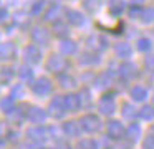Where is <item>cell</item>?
Listing matches in <instances>:
<instances>
[{
  "label": "cell",
  "instance_id": "cell-1",
  "mask_svg": "<svg viewBox=\"0 0 154 149\" xmlns=\"http://www.w3.org/2000/svg\"><path fill=\"white\" fill-rule=\"evenodd\" d=\"M80 123H81L83 131L90 132V134H94V132H98L101 128H103V121H101V118L98 114H94V113H86L85 116H81Z\"/></svg>",
  "mask_w": 154,
  "mask_h": 149
},
{
  "label": "cell",
  "instance_id": "cell-2",
  "mask_svg": "<svg viewBox=\"0 0 154 149\" xmlns=\"http://www.w3.org/2000/svg\"><path fill=\"white\" fill-rule=\"evenodd\" d=\"M47 118H48V113L45 111L43 108L35 106V104H28L27 106L25 119H27L28 123H32V124H35V126H40V124H43V123L47 121Z\"/></svg>",
  "mask_w": 154,
  "mask_h": 149
},
{
  "label": "cell",
  "instance_id": "cell-3",
  "mask_svg": "<svg viewBox=\"0 0 154 149\" xmlns=\"http://www.w3.org/2000/svg\"><path fill=\"white\" fill-rule=\"evenodd\" d=\"M106 134L113 141H121L126 138V128L119 119H109L106 123Z\"/></svg>",
  "mask_w": 154,
  "mask_h": 149
},
{
  "label": "cell",
  "instance_id": "cell-4",
  "mask_svg": "<svg viewBox=\"0 0 154 149\" xmlns=\"http://www.w3.org/2000/svg\"><path fill=\"white\" fill-rule=\"evenodd\" d=\"M25 136H27V139L32 141L33 144H43V142L50 138V132H48V128H45V126L40 124V126H32V128H28L27 132H25Z\"/></svg>",
  "mask_w": 154,
  "mask_h": 149
},
{
  "label": "cell",
  "instance_id": "cell-5",
  "mask_svg": "<svg viewBox=\"0 0 154 149\" xmlns=\"http://www.w3.org/2000/svg\"><path fill=\"white\" fill-rule=\"evenodd\" d=\"M98 111L104 116H111L116 111V101H114V91L104 93L98 101Z\"/></svg>",
  "mask_w": 154,
  "mask_h": 149
},
{
  "label": "cell",
  "instance_id": "cell-6",
  "mask_svg": "<svg viewBox=\"0 0 154 149\" xmlns=\"http://www.w3.org/2000/svg\"><path fill=\"white\" fill-rule=\"evenodd\" d=\"M45 68H47V71H51V73L60 75V73H63L65 70L68 68V61H66V58H63L61 55H55V53H51V55L48 56L47 63H45Z\"/></svg>",
  "mask_w": 154,
  "mask_h": 149
},
{
  "label": "cell",
  "instance_id": "cell-7",
  "mask_svg": "<svg viewBox=\"0 0 154 149\" xmlns=\"http://www.w3.org/2000/svg\"><path fill=\"white\" fill-rule=\"evenodd\" d=\"M48 116L55 119H61L65 114H66V108H65V103H63V96H55L50 103H48V109H47Z\"/></svg>",
  "mask_w": 154,
  "mask_h": 149
},
{
  "label": "cell",
  "instance_id": "cell-8",
  "mask_svg": "<svg viewBox=\"0 0 154 149\" xmlns=\"http://www.w3.org/2000/svg\"><path fill=\"white\" fill-rule=\"evenodd\" d=\"M51 89H53V83H51V79L47 78V76H40V78L35 79L33 85H32V91L37 96H47L51 93Z\"/></svg>",
  "mask_w": 154,
  "mask_h": 149
},
{
  "label": "cell",
  "instance_id": "cell-9",
  "mask_svg": "<svg viewBox=\"0 0 154 149\" xmlns=\"http://www.w3.org/2000/svg\"><path fill=\"white\" fill-rule=\"evenodd\" d=\"M30 38L33 43H37L38 46H47L51 40V35L45 26H33L30 32Z\"/></svg>",
  "mask_w": 154,
  "mask_h": 149
},
{
  "label": "cell",
  "instance_id": "cell-10",
  "mask_svg": "<svg viewBox=\"0 0 154 149\" xmlns=\"http://www.w3.org/2000/svg\"><path fill=\"white\" fill-rule=\"evenodd\" d=\"M61 131L68 138H80L81 132H83V128H81L80 121H76V119H68V121H65L61 124Z\"/></svg>",
  "mask_w": 154,
  "mask_h": 149
},
{
  "label": "cell",
  "instance_id": "cell-11",
  "mask_svg": "<svg viewBox=\"0 0 154 149\" xmlns=\"http://www.w3.org/2000/svg\"><path fill=\"white\" fill-rule=\"evenodd\" d=\"M86 45H88V48L91 50V51H94V53H98V51H103V50H106L108 48V40L104 38V36H101V35H90L86 38Z\"/></svg>",
  "mask_w": 154,
  "mask_h": 149
},
{
  "label": "cell",
  "instance_id": "cell-12",
  "mask_svg": "<svg viewBox=\"0 0 154 149\" xmlns=\"http://www.w3.org/2000/svg\"><path fill=\"white\" fill-rule=\"evenodd\" d=\"M23 58L27 63H32V65H37V63L42 61V50L38 45H28L25 46L23 50Z\"/></svg>",
  "mask_w": 154,
  "mask_h": 149
},
{
  "label": "cell",
  "instance_id": "cell-13",
  "mask_svg": "<svg viewBox=\"0 0 154 149\" xmlns=\"http://www.w3.org/2000/svg\"><path fill=\"white\" fill-rule=\"evenodd\" d=\"M17 56V46L12 42L0 43V61H10Z\"/></svg>",
  "mask_w": 154,
  "mask_h": 149
},
{
  "label": "cell",
  "instance_id": "cell-14",
  "mask_svg": "<svg viewBox=\"0 0 154 149\" xmlns=\"http://www.w3.org/2000/svg\"><path fill=\"white\" fill-rule=\"evenodd\" d=\"M118 75L123 79H131L134 76H137V66L131 61H124L123 65L118 68Z\"/></svg>",
  "mask_w": 154,
  "mask_h": 149
},
{
  "label": "cell",
  "instance_id": "cell-15",
  "mask_svg": "<svg viewBox=\"0 0 154 149\" xmlns=\"http://www.w3.org/2000/svg\"><path fill=\"white\" fill-rule=\"evenodd\" d=\"M63 103H65V108H66L68 113H75L81 108V103H80V96L75 95V93H68V95L63 96Z\"/></svg>",
  "mask_w": 154,
  "mask_h": 149
},
{
  "label": "cell",
  "instance_id": "cell-16",
  "mask_svg": "<svg viewBox=\"0 0 154 149\" xmlns=\"http://www.w3.org/2000/svg\"><path fill=\"white\" fill-rule=\"evenodd\" d=\"M65 15H66V22L73 26H81L85 23V15L81 12H78V10L68 8L66 12H65Z\"/></svg>",
  "mask_w": 154,
  "mask_h": 149
},
{
  "label": "cell",
  "instance_id": "cell-17",
  "mask_svg": "<svg viewBox=\"0 0 154 149\" xmlns=\"http://www.w3.org/2000/svg\"><path fill=\"white\" fill-rule=\"evenodd\" d=\"M60 51L63 53L65 56H71L78 51V45L75 40L71 38H65V40H60Z\"/></svg>",
  "mask_w": 154,
  "mask_h": 149
},
{
  "label": "cell",
  "instance_id": "cell-18",
  "mask_svg": "<svg viewBox=\"0 0 154 149\" xmlns=\"http://www.w3.org/2000/svg\"><path fill=\"white\" fill-rule=\"evenodd\" d=\"M80 65H85V66H94V65H98V63L101 61V58H100V55L98 53H94V51H85V53H81V56H80Z\"/></svg>",
  "mask_w": 154,
  "mask_h": 149
},
{
  "label": "cell",
  "instance_id": "cell-19",
  "mask_svg": "<svg viewBox=\"0 0 154 149\" xmlns=\"http://www.w3.org/2000/svg\"><path fill=\"white\" fill-rule=\"evenodd\" d=\"M121 114H123L124 119L133 121L134 118H137V116H139V109H136V106H134L133 103L124 101L123 104H121Z\"/></svg>",
  "mask_w": 154,
  "mask_h": 149
},
{
  "label": "cell",
  "instance_id": "cell-20",
  "mask_svg": "<svg viewBox=\"0 0 154 149\" xmlns=\"http://www.w3.org/2000/svg\"><path fill=\"white\" fill-rule=\"evenodd\" d=\"M57 79H58V85L61 88H75L76 86V78L68 71H63L60 75H57Z\"/></svg>",
  "mask_w": 154,
  "mask_h": 149
},
{
  "label": "cell",
  "instance_id": "cell-21",
  "mask_svg": "<svg viewBox=\"0 0 154 149\" xmlns=\"http://www.w3.org/2000/svg\"><path fill=\"white\" fill-rule=\"evenodd\" d=\"M25 114H27V106H25V104H17L7 116H8L10 121H14L15 124H18L22 119H25Z\"/></svg>",
  "mask_w": 154,
  "mask_h": 149
},
{
  "label": "cell",
  "instance_id": "cell-22",
  "mask_svg": "<svg viewBox=\"0 0 154 149\" xmlns=\"http://www.w3.org/2000/svg\"><path fill=\"white\" fill-rule=\"evenodd\" d=\"M124 10H126L124 0H109V3H108V12L113 17H119Z\"/></svg>",
  "mask_w": 154,
  "mask_h": 149
},
{
  "label": "cell",
  "instance_id": "cell-23",
  "mask_svg": "<svg viewBox=\"0 0 154 149\" xmlns=\"http://www.w3.org/2000/svg\"><path fill=\"white\" fill-rule=\"evenodd\" d=\"M129 96L133 98V101H144L147 98V89L143 85H134L129 89Z\"/></svg>",
  "mask_w": 154,
  "mask_h": 149
},
{
  "label": "cell",
  "instance_id": "cell-24",
  "mask_svg": "<svg viewBox=\"0 0 154 149\" xmlns=\"http://www.w3.org/2000/svg\"><path fill=\"white\" fill-rule=\"evenodd\" d=\"M139 138H141V126L137 124V123L133 121L126 128V139H128V141H131V142H136Z\"/></svg>",
  "mask_w": 154,
  "mask_h": 149
},
{
  "label": "cell",
  "instance_id": "cell-25",
  "mask_svg": "<svg viewBox=\"0 0 154 149\" xmlns=\"http://www.w3.org/2000/svg\"><path fill=\"white\" fill-rule=\"evenodd\" d=\"M60 5H57V3H51V5H48L47 12H45L43 15V20L45 22H53L55 23V18H60Z\"/></svg>",
  "mask_w": 154,
  "mask_h": 149
},
{
  "label": "cell",
  "instance_id": "cell-26",
  "mask_svg": "<svg viewBox=\"0 0 154 149\" xmlns=\"http://www.w3.org/2000/svg\"><path fill=\"white\" fill-rule=\"evenodd\" d=\"M53 33H55V36H58L61 40L68 38V25L65 22H61V20H57L53 23Z\"/></svg>",
  "mask_w": 154,
  "mask_h": 149
},
{
  "label": "cell",
  "instance_id": "cell-27",
  "mask_svg": "<svg viewBox=\"0 0 154 149\" xmlns=\"http://www.w3.org/2000/svg\"><path fill=\"white\" fill-rule=\"evenodd\" d=\"M80 96V103H81V108L85 109H90L93 106V99H91V91L88 88H81V91L78 93Z\"/></svg>",
  "mask_w": 154,
  "mask_h": 149
},
{
  "label": "cell",
  "instance_id": "cell-28",
  "mask_svg": "<svg viewBox=\"0 0 154 149\" xmlns=\"http://www.w3.org/2000/svg\"><path fill=\"white\" fill-rule=\"evenodd\" d=\"M15 76V70L8 66H0V85H8Z\"/></svg>",
  "mask_w": 154,
  "mask_h": 149
},
{
  "label": "cell",
  "instance_id": "cell-29",
  "mask_svg": "<svg viewBox=\"0 0 154 149\" xmlns=\"http://www.w3.org/2000/svg\"><path fill=\"white\" fill-rule=\"evenodd\" d=\"M75 149H98V141L93 138H81L78 139Z\"/></svg>",
  "mask_w": 154,
  "mask_h": 149
},
{
  "label": "cell",
  "instance_id": "cell-30",
  "mask_svg": "<svg viewBox=\"0 0 154 149\" xmlns=\"http://www.w3.org/2000/svg\"><path fill=\"white\" fill-rule=\"evenodd\" d=\"M114 51H116V55L119 58H129L133 55V48H131L129 43H118L114 46Z\"/></svg>",
  "mask_w": 154,
  "mask_h": 149
},
{
  "label": "cell",
  "instance_id": "cell-31",
  "mask_svg": "<svg viewBox=\"0 0 154 149\" xmlns=\"http://www.w3.org/2000/svg\"><path fill=\"white\" fill-rule=\"evenodd\" d=\"M136 48H137V51H141V53H147L152 48V42H151V38H147V36H141L136 42Z\"/></svg>",
  "mask_w": 154,
  "mask_h": 149
},
{
  "label": "cell",
  "instance_id": "cell-32",
  "mask_svg": "<svg viewBox=\"0 0 154 149\" xmlns=\"http://www.w3.org/2000/svg\"><path fill=\"white\" fill-rule=\"evenodd\" d=\"M139 118L143 121H154V106L152 104H144L139 109Z\"/></svg>",
  "mask_w": 154,
  "mask_h": 149
},
{
  "label": "cell",
  "instance_id": "cell-33",
  "mask_svg": "<svg viewBox=\"0 0 154 149\" xmlns=\"http://www.w3.org/2000/svg\"><path fill=\"white\" fill-rule=\"evenodd\" d=\"M17 75L20 76L23 81H33V70L30 68V66H27V65H22L20 68H18V71H17Z\"/></svg>",
  "mask_w": 154,
  "mask_h": 149
},
{
  "label": "cell",
  "instance_id": "cell-34",
  "mask_svg": "<svg viewBox=\"0 0 154 149\" xmlns=\"http://www.w3.org/2000/svg\"><path fill=\"white\" fill-rule=\"evenodd\" d=\"M15 106H17V104H15V99L10 98V96H5V98L0 99V109H2L5 114H8V113H10Z\"/></svg>",
  "mask_w": 154,
  "mask_h": 149
},
{
  "label": "cell",
  "instance_id": "cell-35",
  "mask_svg": "<svg viewBox=\"0 0 154 149\" xmlns=\"http://www.w3.org/2000/svg\"><path fill=\"white\" fill-rule=\"evenodd\" d=\"M139 20L143 23H146V25H147V23H151V22H154V7H151V5L144 7Z\"/></svg>",
  "mask_w": 154,
  "mask_h": 149
},
{
  "label": "cell",
  "instance_id": "cell-36",
  "mask_svg": "<svg viewBox=\"0 0 154 149\" xmlns=\"http://www.w3.org/2000/svg\"><path fill=\"white\" fill-rule=\"evenodd\" d=\"M98 26H100V28H103V30H106V32H109V33L119 35V33H123V30H124V22H123V20H118L116 25H113V26H103L101 23H98Z\"/></svg>",
  "mask_w": 154,
  "mask_h": 149
},
{
  "label": "cell",
  "instance_id": "cell-37",
  "mask_svg": "<svg viewBox=\"0 0 154 149\" xmlns=\"http://www.w3.org/2000/svg\"><path fill=\"white\" fill-rule=\"evenodd\" d=\"M45 10V0H35L30 5V15L32 17H38L42 15V12Z\"/></svg>",
  "mask_w": 154,
  "mask_h": 149
},
{
  "label": "cell",
  "instance_id": "cell-38",
  "mask_svg": "<svg viewBox=\"0 0 154 149\" xmlns=\"http://www.w3.org/2000/svg\"><path fill=\"white\" fill-rule=\"evenodd\" d=\"M83 7H85V10H86V12L94 13V12H98V10H100L101 0H83Z\"/></svg>",
  "mask_w": 154,
  "mask_h": 149
},
{
  "label": "cell",
  "instance_id": "cell-39",
  "mask_svg": "<svg viewBox=\"0 0 154 149\" xmlns=\"http://www.w3.org/2000/svg\"><path fill=\"white\" fill-rule=\"evenodd\" d=\"M143 8L144 7H139V5H129V8H128V15H129L131 18H141Z\"/></svg>",
  "mask_w": 154,
  "mask_h": 149
},
{
  "label": "cell",
  "instance_id": "cell-40",
  "mask_svg": "<svg viewBox=\"0 0 154 149\" xmlns=\"http://www.w3.org/2000/svg\"><path fill=\"white\" fill-rule=\"evenodd\" d=\"M23 93H25L23 85H15V88L12 89L10 98H14V99H17V98H23Z\"/></svg>",
  "mask_w": 154,
  "mask_h": 149
},
{
  "label": "cell",
  "instance_id": "cell-41",
  "mask_svg": "<svg viewBox=\"0 0 154 149\" xmlns=\"http://www.w3.org/2000/svg\"><path fill=\"white\" fill-rule=\"evenodd\" d=\"M5 138H7L8 142H17L18 138H20V132H18V131H14V129H8L7 134H5Z\"/></svg>",
  "mask_w": 154,
  "mask_h": 149
},
{
  "label": "cell",
  "instance_id": "cell-42",
  "mask_svg": "<svg viewBox=\"0 0 154 149\" xmlns=\"http://www.w3.org/2000/svg\"><path fill=\"white\" fill-rule=\"evenodd\" d=\"M143 149H154V134H149L143 139Z\"/></svg>",
  "mask_w": 154,
  "mask_h": 149
},
{
  "label": "cell",
  "instance_id": "cell-43",
  "mask_svg": "<svg viewBox=\"0 0 154 149\" xmlns=\"http://www.w3.org/2000/svg\"><path fill=\"white\" fill-rule=\"evenodd\" d=\"M131 147H133V142L124 138V139H121V141H118V146L113 149H131Z\"/></svg>",
  "mask_w": 154,
  "mask_h": 149
},
{
  "label": "cell",
  "instance_id": "cell-44",
  "mask_svg": "<svg viewBox=\"0 0 154 149\" xmlns=\"http://www.w3.org/2000/svg\"><path fill=\"white\" fill-rule=\"evenodd\" d=\"M53 149H73V147H71V144L66 141V139H60V141L55 142V147Z\"/></svg>",
  "mask_w": 154,
  "mask_h": 149
},
{
  "label": "cell",
  "instance_id": "cell-45",
  "mask_svg": "<svg viewBox=\"0 0 154 149\" xmlns=\"http://www.w3.org/2000/svg\"><path fill=\"white\" fill-rule=\"evenodd\" d=\"M144 65H146V68L149 70V71H152V73H154V55L147 56V58L144 60Z\"/></svg>",
  "mask_w": 154,
  "mask_h": 149
},
{
  "label": "cell",
  "instance_id": "cell-46",
  "mask_svg": "<svg viewBox=\"0 0 154 149\" xmlns=\"http://www.w3.org/2000/svg\"><path fill=\"white\" fill-rule=\"evenodd\" d=\"M18 149H38V147H35V144L32 141L25 139L23 142H20V144H18Z\"/></svg>",
  "mask_w": 154,
  "mask_h": 149
},
{
  "label": "cell",
  "instance_id": "cell-47",
  "mask_svg": "<svg viewBox=\"0 0 154 149\" xmlns=\"http://www.w3.org/2000/svg\"><path fill=\"white\" fill-rule=\"evenodd\" d=\"M8 18V10L5 7H0V22H5Z\"/></svg>",
  "mask_w": 154,
  "mask_h": 149
},
{
  "label": "cell",
  "instance_id": "cell-48",
  "mask_svg": "<svg viewBox=\"0 0 154 149\" xmlns=\"http://www.w3.org/2000/svg\"><path fill=\"white\" fill-rule=\"evenodd\" d=\"M7 146H8L7 138L5 136H0V149H7Z\"/></svg>",
  "mask_w": 154,
  "mask_h": 149
},
{
  "label": "cell",
  "instance_id": "cell-49",
  "mask_svg": "<svg viewBox=\"0 0 154 149\" xmlns=\"http://www.w3.org/2000/svg\"><path fill=\"white\" fill-rule=\"evenodd\" d=\"M151 134H154V124L151 126Z\"/></svg>",
  "mask_w": 154,
  "mask_h": 149
},
{
  "label": "cell",
  "instance_id": "cell-50",
  "mask_svg": "<svg viewBox=\"0 0 154 149\" xmlns=\"http://www.w3.org/2000/svg\"><path fill=\"white\" fill-rule=\"evenodd\" d=\"M38 149H50V147H47V146H42V147H38Z\"/></svg>",
  "mask_w": 154,
  "mask_h": 149
},
{
  "label": "cell",
  "instance_id": "cell-51",
  "mask_svg": "<svg viewBox=\"0 0 154 149\" xmlns=\"http://www.w3.org/2000/svg\"><path fill=\"white\" fill-rule=\"evenodd\" d=\"M152 106H154V96H152Z\"/></svg>",
  "mask_w": 154,
  "mask_h": 149
},
{
  "label": "cell",
  "instance_id": "cell-52",
  "mask_svg": "<svg viewBox=\"0 0 154 149\" xmlns=\"http://www.w3.org/2000/svg\"><path fill=\"white\" fill-rule=\"evenodd\" d=\"M106 149H113V147H106Z\"/></svg>",
  "mask_w": 154,
  "mask_h": 149
}]
</instances>
